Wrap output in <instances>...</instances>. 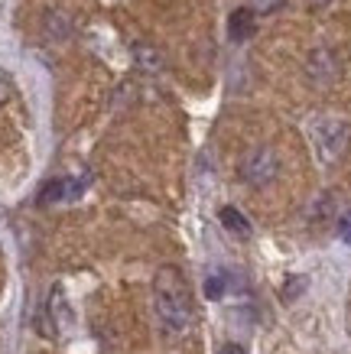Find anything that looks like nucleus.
<instances>
[{"mask_svg":"<svg viewBox=\"0 0 351 354\" xmlns=\"http://www.w3.org/2000/svg\"><path fill=\"white\" fill-rule=\"evenodd\" d=\"M153 306L170 332H186L195 322V292L179 267H160L153 279Z\"/></svg>","mask_w":351,"mask_h":354,"instance_id":"obj_1","label":"nucleus"},{"mask_svg":"<svg viewBox=\"0 0 351 354\" xmlns=\"http://www.w3.org/2000/svg\"><path fill=\"white\" fill-rule=\"evenodd\" d=\"M309 140H312V147H316V156L319 162L325 166H335V162L348 153V143H351V124L341 118H316L309 124Z\"/></svg>","mask_w":351,"mask_h":354,"instance_id":"obj_2","label":"nucleus"},{"mask_svg":"<svg viewBox=\"0 0 351 354\" xmlns=\"http://www.w3.org/2000/svg\"><path fill=\"white\" fill-rule=\"evenodd\" d=\"M277 172H280V156L270 147H260V150L247 153L244 162H241V179L247 185H267Z\"/></svg>","mask_w":351,"mask_h":354,"instance_id":"obj_3","label":"nucleus"},{"mask_svg":"<svg viewBox=\"0 0 351 354\" xmlns=\"http://www.w3.org/2000/svg\"><path fill=\"white\" fill-rule=\"evenodd\" d=\"M306 75L312 78L316 85H332V82L341 75L335 53H329V49H316V53H309V59H306Z\"/></svg>","mask_w":351,"mask_h":354,"instance_id":"obj_4","label":"nucleus"},{"mask_svg":"<svg viewBox=\"0 0 351 354\" xmlns=\"http://www.w3.org/2000/svg\"><path fill=\"white\" fill-rule=\"evenodd\" d=\"M85 185L78 183V179H53V183L43 185V192H39V202L43 205H53V202H65V198H75V195H82Z\"/></svg>","mask_w":351,"mask_h":354,"instance_id":"obj_5","label":"nucleus"},{"mask_svg":"<svg viewBox=\"0 0 351 354\" xmlns=\"http://www.w3.org/2000/svg\"><path fill=\"white\" fill-rule=\"evenodd\" d=\"M228 36L234 43H244L254 36V10L251 7H237V10L228 17Z\"/></svg>","mask_w":351,"mask_h":354,"instance_id":"obj_6","label":"nucleus"},{"mask_svg":"<svg viewBox=\"0 0 351 354\" xmlns=\"http://www.w3.org/2000/svg\"><path fill=\"white\" fill-rule=\"evenodd\" d=\"M218 218H222V225L228 227L231 234H237V237H247V234H251V221H247V218L241 215L234 205H224L222 212H218Z\"/></svg>","mask_w":351,"mask_h":354,"instance_id":"obj_7","label":"nucleus"},{"mask_svg":"<svg viewBox=\"0 0 351 354\" xmlns=\"http://www.w3.org/2000/svg\"><path fill=\"white\" fill-rule=\"evenodd\" d=\"M224 290H228V279H224V273H212V277L205 279V296H208V299H222Z\"/></svg>","mask_w":351,"mask_h":354,"instance_id":"obj_8","label":"nucleus"},{"mask_svg":"<svg viewBox=\"0 0 351 354\" xmlns=\"http://www.w3.org/2000/svg\"><path fill=\"white\" fill-rule=\"evenodd\" d=\"M287 0H251V10L260 13V17H270V13H277Z\"/></svg>","mask_w":351,"mask_h":354,"instance_id":"obj_9","label":"nucleus"},{"mask_svg":"<svg viewBox=\"0 0 351 354\" xmlns=\"http://www.w3.org/2000/svg\"><path fill=\"white\" fill-rule=\"evenodd\" d=\"M134 53H137V62L143 65V68H160V59H156V53H153V49H143V46H137Z\"/></svg>","mask_w":351,"mask_h":354,"instance_id":"obj_10","label":"nucleus"},{"mask_svg":"<svg viewBox=\"0 0 351 354\" xmlns=\"http://www.w3.org/2000/svg\"><path fill=\"white\" fill-rule=\"evenodd\" d=\"M10 95H13V82H10V75L0 68V104H3V101H10Z\"/></svg>","mask_w":351,"mask_h":354,"instance_id":"obj_11","label":"nucleus"},{"mask_svg":"<svg viewBox=\"0 0 351 354\" xmlns=\"http://www.w3.org/2000/svg\"><path fill=\"white\" fill-rule=\"evenodd\" d=\"M339 234H341V241H345V244H351V215H345V218H341Z\"/></svg>","mask_w":351,"mask_h":354,"instance_id":"obj_12","label":"nucleus"},{"mask_svg":"<svg viewBox=\"0 0 351 354\" xmlns=\"http://www.w3.org/2000/svg\"><path fill=\"white\" fill-rule=\"evenodd\" d=\"M222 354H247L244 348H241V344H224L222 348Z\"/></svg>","mask_w":351,"mask_h":354,"instance_id":"obj_13","label":"nucleus"},{"mask_svg":"<svg viewBox=\"0 0 351 354\" xmlns=\"http://www.w3.org/2000/svg\"><path fill=\"white\" fill-rule=\"evenodd\" d=\"M309 3H312V7H329L332 0H309Z\"/></svg>","mask_w":351,"mask_h":354,"instance_id":"obj_14","label":"nucleus"}]
</instances>
